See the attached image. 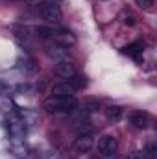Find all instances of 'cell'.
Segmentation results:
<instances>
[{
  "label": "cell",
  "instance_id": "1",
  "mask_svg": "<svg viewBox=\"0 0 157 159\" xmlns=\"http://www.w3.org/2000/svg\"><path fill=\"white\" fill-rule=\"evenodd\" d=\"M78 102L74 96H57V94H52L44 100V109L46 113H52V115H67V113H72L76 109Z\"/></svg>",
  "mask_w": 157,
  "mask_h": 159
},
{
  "label": "cell",
  "instance_id": "2",
  "mask_svg": "<svg viewBox=\"0 0 157 159\" xmlns=\"http://www.w3.org/2000/svg\"><path fill=\"white\" fill-rule=\"evenodd\" d=\"M35 34L43 37V39H48L56 44H61V46H72L76 39L74 35L69 32V30H63V28H54V26H37L35 28Z\"/></svg>",
  "mask_w": 157,
  "mask_h": 159
},
{
  "label": "cell",
  "instance_id": "3",
  "mask_svg": "<svg viewBox=\"0 0 157 159\" xmlns=\"http://www.w3.org/2000/svg\"><path fill=\"white\" fill-rule=\"evenodd\" d=\"M39 15L48 24H59L63 20V11L57 2H43L39 6Z\"/></svg>",
  "mask_w": 157,
  "mask_h": 159
},
{
  "label": "cell",
  "instance_id": "4",
  "mask_svg": "<svg viewBox=\"0 0 157 159\" xmlns=\"http://www.w3.org/2000/svg\"><path fill=\"white\" fill-rule=\"evenodd\" d=\"M117 148H118L117 139L111 137V135H104V137L98 141V152H100V156H104V157L113 156V154L117 152Z\"/></svg>",
  "mask_w": 157,
  "mask_h": 159
},
{
  "label": "cell",
  "instance_id": "5",
  "mask_svg": "<svg viewBox=\"0 0 157 159\" xmlns=\"http://www.w3.org/2000/svg\"><path fill=\"white\" fill-rule=\"evenodd\" d=\"M54 72H56L59 78H65V80H70L72 76H76V69H74V65H72L69 59L56 61V65H54Z\"/></svg>",
  "mask_w": 157,
  "mask_h": 159
},
{
  "label": "cell",
  "instance_id": "6",
  "mask_svg": "<svg viewBox=\"0 0 157 159\" xmlns=\"http://www.w3.org/2000/svg\"><path fill=\"white\" fill-rule=\"evenodd\" d=\"M128 120H129V124H131L135 129H146L148 124H150L148 115L142 113V111H131V113L128 115Z\"/></svg>",
  "mask_w": 157,
  "mask_h": 159
},
{
  "label": "cell",
  "instance_id": "7",
  "mask_svg": "<svg viewBox=\"0 0 157 159\" xmlns=\"http://www.w3.org/2000/svg\"><path fill=\"white\" fill-rule=\"evenodd\" d=\"M94 144V135L91 131H83L79 133L78 139H76V150L78 152H89Z\"/></svg>",
  "mask_w": 157,
  "mask_h": 159
},
{
  "label": "cell",
  "instance_id": "8",
  "mask_svg": "<svg viewBox=\"0 0 157 159\" xmlns=\"http://www.w3.org/2000/svg\"><path fill=\"white\" fill-rule=\"evenodd\" d=\"M46 54H48L52 59H56V61H63V59H67L69 50H67V46H61V44L50 43V44H46Z\"/></svg>",
  "mask_w": 157,
  "mask_h": 159
},
{
  "label": "cell",
  "instance_id": "9",
  "mask_svg": "<svg viewBox=\"0 0 157 159\" xmlns=\"http://www.w3.org/2000/svg\"><path fill=\"white\" fill-rule=\"evenodd\" d=\"M74 87L69 83V81H65V83H56L54 87H52V94H57V96H74Z\"/></svg>",
  "mask_w": 157,
  "mask_h": 159
},
{
  "label": "cell",
  "instance_id": "10",
  "mask_svg": "<svg viewBox=\"0 0 157 159\" xmlns=\"http://www.w3.org/2000/svg\"><path fill=\"white\" fill-rule=\"evenodd\" d=\"M105 117L111 122H120L124 117V109L118 106H109V107H105Z\"/></svg>",
  "mask_w": 157,
  "mask_h": 159
},
{
  "label": "cell",
  "instance_id": "11",
  "mask_svg": "<svg viewBox=\"0 0 157 159\" xmlns=\"http://www.w3.org/2000/svg\"><path fill=\"white\" fill-rule=\"evenodd\" d=\"M124 54H128V56H131L133 59H141V54H142V43H133V44H128L126 48H124Z\"/></svg>",
  "mask_w": 157,
  "mask_h": 159
},
{
  "label": "cell",
  "instance_id": "12",
  "mask_svg": "<svg viewBox=\"0 0 157 159\" xmlns=\"http://www.w3.org/2000/svg\"><path fill=\"white\" fill-rule=\"evenodd\" d=\"M67 81H69V83H70V85H72L74 89H83V87L87 85V80L81 78V76H72V78L67 80Z\"/></svg>",
  "mask_w": 157,
  "mask_h": 159
},
{
  "label": "cell",
  "instance_id": "13",
  "mask_svg": "<svg viewBox=\"0 0 157 159\" xmlns=\"http://www.w3.org/2000/svg\"><path fill=\"white\" fill-rule=\"evenodd\" d=\"M155 157H157V144L150 143L148 148L144 150V159H155Z\"/></svg>",
  "mask_w": 157,
  "mask_h": 159
},
{
  "label": "cell",
  "instance_id": "14",
  "mask_svg": "<svg viewBox=\"0 0 157 159\" xmlns=\"http://www.w3.org/2000/svg\"><path fill=\"white\" fill-rule=\"evenodd\" d=\"M135 2H137V6L142 7V9H148V7L154 6V0H135Z\"/></svg>",
  "mask_w": 157,
  "mask_h": 159
},
{
  "label": "cell",
  "instance_id": "15",
  "mask_svg": "<svg viewBox=\"0 0 157 159\" xmlns=\"http://www.w3.org/2000/svg\"><path fill=\"white\" fill-rule=\"evenodd\" d=\"M128 159H144V150H135V152H131Z\"/></svg>",
  "mask_w": 157,
  "mask_h": 159
},
{
  "label": "cell",
  "instance_id": "16",
  "mask_svg": "<svg viewBox=\"0 0 157 159\" xmlns=\"http://www.w3.org/2000/svg\"><path fill=\"white\" fill-rule=\"evenodd\" d=\"M85 107H87V111H91V113H92V111H96V109H98V104H96V102H87V104H85Z\"/></svg>",
  "mask_w": 157,
  "mask_h": 159
},
{
  "label": "cell",
  "instance_id": "17",
  "mask_svg": "<svg viewBox=\"0 0 157 159\" xmlns=\"http://www.w3.org/2000/svg\"><path fill=\"white\" fill-rule=\"evenodd\" d=\"M6 93H7V87H6V85H2V83H0V94H6Z\"/></svg>",
  "mask_w": 157,
  "mask_h": 159
},
{
  "label": "cell",
  "instance_id": "18",
  "mask_svg": "<svg viewBox=\"0 0 157 159\" xmlns=\"http://www.w3.org/2000/svg\"><path fill=\"white\" fill-rule=\"evenodd\" d=\"M126 24H129V26H131V24H135V20H133V17H128V19H126Z\"/></svg>",
  "mask_w": 157,
  "mask_h": 159
}]
</instances>
